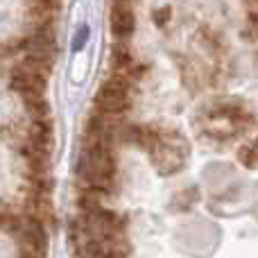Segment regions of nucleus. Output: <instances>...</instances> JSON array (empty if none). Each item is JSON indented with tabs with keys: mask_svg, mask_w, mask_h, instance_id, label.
I'll list each match as a JSON object with an SVG mask.
<instances>
[{
	"mask_svg": "<svg viewBox=\"0 0 258 258\" xmlns=\"http://www.w3.org/2000/svg\"><path fill=\"white\" fill-rule=\"evenodd\" d=\"M77 174L84 186H93L107 192L111 190L113 179H116V159L111 152V143L84 141Z\"/></svg>",
	"mask_w": 258,
	"mask_h": 258,
	"instance_id": "obj_1",
	"label": "nucleus"
},
{
	"mask_svg": "<svg viewBox=\"0 0 258 258\" xmlns=\"http://www.w3.org/2000/svg\"><path fill=\"white\" fill-rule=\"evenodd\" d=\"M254 125L251 111L240 102H222L215 109H211L204 120V132L213 138H231L238 134H245Z\"/></svg>",
	"mask_w": 258,
	"mask_h": 258,
	"instance_id": "obj_2",
	"label": "nucleus"
},
{
	"mask_svg": "<svg viewBox=\"0 0 258 258\" xmlns=\"http://www.w3.org/2000/svg\"><path fill=\"white\" fill-rule=\"evenodd\" d=\"M150 156L154 161V168L159 170L161 174H172L177 170L183 168L188 156V145L179 134H161L156 136V141L152 143Z\"/></svg>",
	"mask_w": 258,
	"mask_h": 258,
	"instance_id": "obj_3",
	"label": "nucleus"
},
{
	"mask_svg": "<svg viewBox=\"0 0 258 258\" xmlns=\"http://www.w3.org/2000/svg\"><path fill=\"white\" fill-rule=\"evenodd\" d=\"M132 80L113 73L95 95V111L120 118L132 107Z\"/></svg>",
	"mask_w": 258,
	"mask_h": 258,
	"instance_id": "obj_4",
	"label": "nucleus"
},
{
	"mask_svg": "<svg viewBox=\"0 0 258 258\" xmlns=\"http://www.w3.org/2000/svg\"><path fill=\"white\" fill-rule=\"evenodd\" d=\"M14 238H16L18 247L23 249V256H32V258L45 256V245H48L45 224L36 215H32V213L21 215V224H18Z\"/></svg>",
	"mask_w": 258,
	"mask_h": 258,
	"instance_id": "obj_5",
	"label": "nucleus"
},
{
	"mask_svg": "<svg viewBox=\"0 0 258 258\" xmlns=\"http://www.w3.org/2000/svg\"><path fill=\"white\" fill-rule=\"evenodd\" d=\"M111 30L120 41H125L134 34V30H136V16H134L132 3H113Z\"/></svg>",
	"mask_w": 258,
	"mask_h": 258,
	"instance_id": "obj_6",
	"label": "nucleus"
},
{
	"mask_svg": "<svg viewBox=\"0 0 258 258\" xmlns=\"http://www.w3.org/2000/svg\"><path fill=\"white\" fill-rule=\"evenodd\" d=\"M27 145L34 147V150L45 152V154H50V150H52V125H50L48 118L34 120V125L30 127V138H27Z\"/></svg>",
	"mask_w": 258,
	"mask_h": 258,
	"instance_id": "obj_7",
	"label": "nucleus"
},
{
	"mask_svg": "<svg viewBox=\"0 0 258 258\" xmlns=\"http://www.w3.org/2000/svg\"><path fill=\"white\" fill-rule=\"evenodd\" d=\"M238 159L245 168H258V136L242 145V150L238 152Z\"/></svg>",
	"mask_w": 258,
	"mask_h": 258,
	"instance_id": "obj_8",
	"label": "nucleus"
},
{
	"mask_svg": "<svg viewBox=\"0 0 258 258\" xmlns=\"http://www.w3.org/2000/svg\"><path fill=\"white\" fill-rule=\"evenodd\" d=\"M18 224H21V215L12 213V211H0V231L5 233H16Z\"/></svg>",
	"mask_w": 258,
	"mask_h": 258,
	"instance_id": "obj_9",
	"label": "nucleus"
},
{
	"mask_svg": "<svg viewBox=\"0 0 258 258\" xmlns=\"http://www.w3.org/2000/svg\"><path fill=\"white\" fill-rule=\"evenodd\" d=\"M86 36H89V30H86V27H82V32L77 34V39H75V48H82V43H84Z\"/></svg>",
	"mask_w": 258,
	"mask_h": 258,
	"instance_id": "obj_10",
	"label": "nucleus"
},
{
	"mask_svg": "<svg viewBox=\"0 0 258 258\" xmlns=\"http://www.w3.org/2000/svg\"><path fill=\"white\" fill-rule=\"evenodd\" d=\"M23 258H32V256H23Z\"/></svg>",
	"mask_w": 258,
	"mask_h": 258,
	"instance_id": "obj_11",
	"label": "nucleus"
}]
</instances>
